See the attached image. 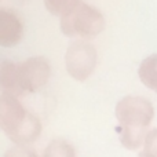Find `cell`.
<instances>
[{"label":"cell","instance_id":"1","mask_svg":"<svg viewBox=\"0 0 157 157\" xmlns=\"http://www.w3.org/2000/svg\"><path fill=\"white\" fill-rule=\"evenodd\" d=\"M114 114L119 123L120 144L128 150L144 146L147 128L155 117L153 103L139 95H127L117 102Z\"/></svg>","mask_w":157,"mask_h":157},{"label":"cell","instance_id":"2","mask_svg":"<svg viewBox=\"0 0 157 157\" xmlns=\"http://www.w3.org/2000/svg\"><path fill=\"white\" fill-rule=\"evenodd\" d=\"M0 128L13 144L28 146L39 139L41 123L29 112L18 97L3 92L0 95Z\"/></svg>","mask_w":157,"mask_h":157},{"label":"cell","instance_id":"3","mask_svg":"<svg viewBox=\"0 0 157 157\" xmlns=\"http://www.w3.org/2000/svg\"><path fill=\"white\" fill-rule=\"evenodd\" d=\"M61 30L68 37L94 39L105 29V18L83 0H73L59 17Z\"/></svg>","mask_w":157,"mask_h":157},{"label":"cell","instance_id":"4","mask_svg":"<svg viewBox=\"0 0 157 157\" xmlns=\"http://www.w3.org/2000/svg\"><path fill=\"white\" fill-rule=\"evenodd\" d=\"M97 62L98 52L91 43L78 39L69 44L65 54V68L72 78L86 81L94 73Z\"/></svg>","mask_w":157,"mask_h":157},{"label":"cell","instance_id":"5","mask_svg":"<svg viewBox=\"0 0 157 157\" xmlns=\"http://www.w3.org/2000/svg\"><path fill=\"white\" fill-rule=\"evenodd\" d=\"M18 73L22 91L26 95L37 92L46 86L51 75V68L46 58L36 55L18 63Z\"/></svg>","mask_w":157,"mask_h":157},{"label":"cell","instance_id":"6","mask_svg":"<svg viewBox=\"0 0 157 157\" xmlns=\"http://www.w3.org/2000/svg\"><path fill=\"white\" fill-rule=\"evenodd\" d=\"M24 37V24L14 10H0V46L15 47Z\"/></svg>","mask_w":157,"mask_h":157},{"label":"cell","instance_id":"7","mask_svg":"<svg viewBox=\"0 0 157 157\" xmlns=\"http://www.w3.org/2000/svg\"><path fill=\"white\" fill-rule=\"evenodd\" d=\"M0 86L3 92L11 94L14 97H24V91L19 81L18 63L11 61H3L0 65Z\"/></svg>","mask_w":157,"mask_h":157},{"label":"cell","instance_id":"8","mask_svg":"<svg viewBox=\"0 0 157 157\" xmlns=\"http://www.w3.org/2000/svg\"><path fill=\"white\" fill-rule=\"evenodd\" d=\"M138 76L145 87L157 92V54L142 61L138 69Z\"/></svg>","mask_w":157,"mask_h":157},{"label":"cell","instance_id":"9","mask_svg":"<svg viewBox=\"0 0 157 157\" xmlns=\"http://www.w3.org/2000/svg\"><path fill=\"white\" fill-rule=\"evenodd\" d=\"M41 157H76V149L65 138H55L48 142Z\"/></svg>","mask_w":157,"mask_h":157},{"label":"cell","instance_id":"10","mask_svg":"<svg viewBox=\"0 0 157 157\" xmlns=\"http://www.w3.org/2000/svg\"><path fill=\"white\" fill-rule=\"evenodd\" d=\"M139 157H157V128L147 132L144 149L139 153Z\"/></svg>","mask_w":157,"mask_h":157},{"label":"cell","instance_id":"11","mask_svg":"<svg viewBox=\"0 0 157 157\" xmlns=\"http://www.w3.org/2000/svg\"><path fill=\"white\" fill-rule=\"evenodd\" d=\"M72 2L73 0H44V6H46V8L48 10L50 14L61 17V14L66 10V7Z\"/></svg>","mask_w":157,"mask_h":157},{"label":"cell","instance_id":"12","mask_svg":"<svg viewBox=\"0 0 157 157\" xmlns=\"http://www.w3.org/2000/svg\"><path fill=\"white\" fill-rule=\"evenodd\" d=\"M3 157H39V156L32 147L15 145V146L10 147Z\"/></svg>","mask_w":157,"mask_h":157}]
</instances>
